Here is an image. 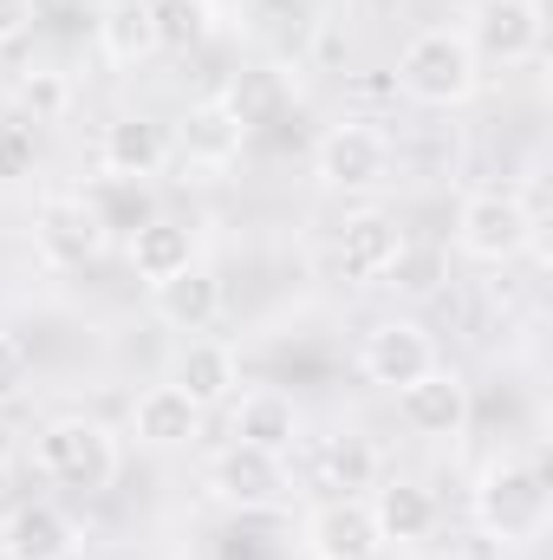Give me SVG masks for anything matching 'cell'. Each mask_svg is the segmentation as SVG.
Masks as SVG:
<instances>
[{
  "label": "cell",
  "instance_id": "1",
  "mask_svg": "<svg viewBox=\"0 0 553 560\" xmlns=\"http://www.w3.org/2000/svg\"><path fill=\"white\" fill-rule=\"evenodd\" d=\"M475 528L495 541V548H534L553 522V489L548 469L534 456H495L482 476H475Z\"/></svg>",
  "mask_w": 553,
  "mask_h": 560
},
{
  "label": "cell",
  "instance_id": "2",
  "mask_svg": "<svg viewBox=\"0 0 553 560\" xmlns=\"http://www.w3.org/2000/svg\"><path fill=\"white\" fill-rule=\"evenodd\" d=\"M398 85H404V98L430 105V112L469 105L475 85H482V66H475L462 26H423V33H411V46L398 52Z\"/></svg>",
  "mask_w": 553,
  "mask_h": 560
},
{
  "label": "cell",
  "instance_id": "3",
  "mask_svg": "<svg viewBox=\"0 0 553 560\" xmlns=\"http://www.w3.org/2000/svg\"><path fill=\"white\" fill-rule=\"evenodd\" d=\"M33 463L46 482L72 489V495H105L118 482V436L105 430L98 418H52L33 443Z\"/></svg>",
  "mask_w": 553,
  "mask_h": 560
},
{
  "label": "cell",
  "instance_id": "4",
  "mask_svg": "<svg viewBox=\"0 0 553 560\" xmlns=\"http://www.w3.org/2000/svg\"><path fill=\"white\" fill-rule=\"evenodd\" d=\"M541 235V215L528 209V196L515 189H469L462 209H456V248L482 268H508L534 248Z\"/></svg>",
  "mask_w": 553,
  "mask_h": 560
},
{
  "label": "cell",
  "instance_id": "5",
  "mask_svg": "<svg viewBox=\"0 0 553 560\" xmlns=\"http://www.w3.org/2000/svg\"><path fill=\"white\" fill-rule=\"evenodd\" d=\"M462 39L475 66H528L548 46V7L541 0H475L462 20Z\"/></svg>",
  "mask_w": 553,
  "mask_h": 560
},
{
  "label": "cell",
  "instance_id": "6",
  "mask_svg": "<svg viewBox=\"0 0 553 560\" xmlns=\"http://www.w3.org/2000/svg\"><path fill=\"white\" fill-rule=\"evenodd\" d=\"M209 489H215L222 509H242V515H274V509L293 502L286 456L255 450V443H228V450L209 463Z\"/></svg>",
  "mask_w": 553,
  "mask_h": 560
},
{
  "label": "cell",
  "instance_id": "7",
  "mask_svg": "<svg viewBox=\"0 0 553 560\" xmlns=\"http://www.w3.org/2000/svg\"><path fill=\"white\" fill-rule=\"evenodd\" d=\"M313 176L326 189H345V196H365L391 176V138L378 125H332L319 150H313Z\"/></svg>",
  "mask_w": 553,
  "mask_h": 560
},
{
  "label": "cell",
  "instance_id": "8",
  "mask_svg": "<svg viewBox=\"0 0 553 560\" xmlns=\"http://www.w3.org/2000/svg\"><path fill=\"white\" fill-rule=\"evenodd\" d=\"M105 222H98V209L85 202V196H46L39 209H33V248H39V261L46 268H85V261H98L105 255Z\"/></svg>",
  "mask_w": 553,
  "mask_h": 560
},
{
  "label": "cell",
  "instance_id": "9",
  "mask_svg": "<svg viewBox=\"0 0 553 560\" xmlns=\"http://www.w3.org/2000/svg\"><path fill=\"white\" fill-rule=\"evenodd\" d=\"M248 131H255V125L242 118V105L215 92V98H196V105L183 112L169 150H183V163H196V170H228V163H242Z\"/></svg>",
  "mask_w": 553,
  "mask_h": 560
},
{
  "label": "cell",
  "instance_id": "10",
  "mask_svg": "<svg viewBox=\"0 0 553 560\" xmlns=\"http://www.w3.org/2000/svg\"><path fill=\"white\" fill-rule=\"evenodd\" d=\"M398 418L411 423L416 436H436V443H456L462 430H469V385H462V372H449L443 359L411 378L404 392H398Z\"/></svg>",
  "mask_w": 553,
  "mask_h": 560
},
{
  "label": "cell",
  "instance_id": "11",
  "mask_svg": "<svg viewBox=\"0 0 553 560\" xmlns=\"http://www.w3.org/2000/svg\"><path fill=\"white\" fill-rule=\"evenodd\" d=\"M358 365H365L372 385L404 392L411 378H423V372L436 365V339H430L416 319H378V326L365 332V346H358Z\"/></svg>",
  "mask_w": 553,
  "mask_h": 560
},
{
  "label": "cell",
  "instance_id": "12",
  "mask_svg": "<svg viewBox=\"0 0 553 560\" xmlns=\"http://www.w3.org/2000/svg\"><path fill=\"white\" fill-rule=\"evenodd\" d=\"M306 541H313V555H326V560H378L385 555V535H378L365 495H332L326 509H313Z\"/></svg>",
  "mask_w": 553,
  "mask_h": 560
},
{
  "label": "cell",
  "instance_id": "13",
  "mask_svg": "<svg viewBox=\"0 0 553 560\" xmlns=\"http://www.w3.org/2000/svg\"><path fill=\"white\" fill-rule=\"evenodd\" d=\"M365 502H372V522H378L385 548H391V541H398V548H416V541H430L436 522H443L436 495H430L423 482H411V476H378Z\"/></svg>",
  "mask_w": 553,
  "mask_h": 560
},
{
  "label": "cell",
  "instance_id": "14",
  "mask_svg": "<svg viewBox=\"0 0 553 560\" xmlns=\"http://www.w3.org/2000/svg\"><path fill=\"white\" fill-rule=\"evenodd\" d=\"M131 436H138L143 450H183V443H196L202 436V405L183 392V385H150L138 392V405H131Z\"/></svg>",
  "mask_w": 553,
  "mask_h": 560
},
{
  "label": "cell",
  "instance_id": "15",
  "mask_svg": "<svg viewBox=\"0 0 553 560\" xmlns=\"http://www.w3.org/2000/svg\"><path fill=\"white\" fill-rule=\"evenodd\" d=\"M79 522L66 515V509H52V502H26L13 522H7V535H0V555L7 560H79Z\"/></svg>",
  "mask_w": 553,
  "mask_h": 560
},
{
  "label": "cell",
  "instance_id": "16",
  "mask_svg": "<svg viewBox=\"0 0 553 560\" xmlns=\"http://www.w3.org/2000/svg\"><path fill=\"white\" fill-rule=\"evenodd\" d=\"M404 242H411V235H404L391 215L365 209V215H352V222L339 229V268H345V280L378 287V280L391 275V261L404 255Z\"/></svg>",
  "mask_w": 553,
  "mask_h": 560
},
{
  "label": "cell",
  "instance_id": "17",
  "mask_svg": "<svg viewBox=\"0 0 553 560\" xmlns=\"http://www.w3.org/2000/svg\"><path fill=\"white\" fill-rule=\"evenodd\" d=\"M228 430H235V443H255V450L286 456V450L299 443V405H293L280 385H255V392H242V398H235Z\"/></svg>",
  "mask_w": 553,
  "mask_h": 560
},
{
  "label": "cell",
  "instance_id": "18",
  "mask_svg": "<svg viewBox=\"0 0 553 560\" xmlns=\"http://www.w3.org/2000/svg\"><path fill=\"white\" fill-rule=\"evenodd\" d=\"M150 313L169 326V332H209L215 313H222V280L209 268H183V275L156 280L150 287Z\"/></svg>",
  "mask_w": 553,
  "mask_h": 560
},
{
  "label": "cell",
  "instance_id": "19",
  "mask_svg": "<svg viewBox=\"0 0 553 560\" xmlns=\"http://www.w3.org/2000/svg\"><path fill=\"white\" fill-rule=\"evenodd\" d=\"M98 163H105V176L143 183L169 163V131L156 118H111L105 138H98Z\"/></svg>",
  "mask_w": 553,
  "mask_h": 560
},
{
  "label": "cell",
  "instance_id": "20",
  "mask_svg": "<svg viewBox=\"0 0 553 560\" xmlns=\"http://www.w3.org/2000/svg\"><path fill=\"white\" fill-rule=\"evenodd\" d=\"M169 385H183V392L209 411V405H228V398H235L242 365H235V352H228L222 339H189L183 359H176V378H169Z\"/></svg>",
  "mask_w": 553,
  "mask_h": 560
},
{
  "label": "cell",
  "instance_id": "21",
  "mask_svg": "<svg viewBox=\"0 0 553 560\" xmlns=\"http://www.w3.org/2000/svg\"><path fill=\"white\" fill-rule=\"evenodd\" d=\"M131 268H138L143 287L196 268V235H189L183 222H169V215H150L143 229H131Z\"/></svg>",
  "mask_w": 553,
  "mask_h": 560
},
{
  "label": "cell",
  "instance_id": "22",
  "mask_svg": "<svg viewBox=\"0 0 553 560\" xmlns=\"http://www.w3.org/2000/svg\"><path fill=\"white\" fill-rule=\"evenodd\" d=\"M98 52L111 66H143L156 52V20L150 0H105L98 7Z\"/></svg>",
  "mask_w": 553,
  "mask_h": 560
},
{
  "label": "cell",
  "instance_id": "23",
  "mask_svg": "<svg viewBox=\"0 0 553 560\" xmlns=\"http://www.w3.org/2000/svg\"><path fill=\"white\" fill-rule=\"evenodd\" d=\"M319 482L339 489V495H365L378 482V443L358 436V430H339L319 443Z\"/></svg>",
  "mask_w": 553,
  "mask_h": 560
},
{
  "label": "cell",
  "instance_id": "24",
  "mask_svg": "<svg viewBox=\"0 0 553 560\" xmlns=\"http://www.w3.org/2000/svg\"><path fill=\"white\" fill-rule=\"evenodd\" d=\"M13 105H20V118H33V125H59V118L72 112V79H66L59 66H33V72H20V85H13Z\"/></svg>",
  "mask_w": 553,
  "mask_h": 560
},
{
  "label": "cell",
  "instance_id": "25",
  "mask_svg": "<svg viewBox=\"0 0 553 560\" xmlns=\"http://www.w3.org/2000/svg\"><path fill=\"white\" fill-rule=\"evenodd\" d=\"M156 20V52H196L209 39V0H150Z\"/></svg>",
  "mask_w": 553,
  "mask_h": 560
},
{
  "label": "cell",
  "instance_id": "26",
  "mask_svg": "<svg viewBox=\"0 0 553 560\" xmlns=\"http://www.w3.org/2000/svg\"><path fill=\"white\" fill-rule=\"evenodd\" d=\"M85 202L98 209V222H105V229H125V235L150 222V202H143V189H138V183H125V176H105V189H92Z\"/></svg>",
  "mask_w": 553,
  "mask_h": 560
},
{
  "label": "cell",
  "instance_id": "27",
  "mask_svg": "<svg viewBox=\"0 0 553 560\" xmlns=\"http://www.w3.org/2000/svg\"><path fill=\"white\" fill-rule=\"evenodd\" d=\"M33 163H39V138H33V125H26V118H0V183L33 176Z\"/></svg>",
  "mask_w": 553,
  "mask_h": 560
},
{
  "label": "cell",
  "instance_id": "28",
  "mask_svg": "<svg viewBox=\"0 0 553 560\" xmlns=\"http://www.w3.org/2000/svg\"><path fill=\"white\" fill-rule=\"evenodd\" d=\"M436 275H443V261H436L430 248H416V242H404V255L391 261V275H385V287H404V293H430V287H436Z\"/></svg>",
  "mask_w": 553,
  "mask_h": 560
},
{
  "label": "cell",
  "instance_id": "29",
  "mask_svg": "<svg viewBox=\"0 0 553 560\" xmlns=\"http://www.w3.org/2000/svg\"><path fill=\"white\" fill-rule=\"evenodd\" d=\"M26 378H33V359H26V346H20L13 332H0V405H13V398L26 392Z\"/></svg>",
  "mask_w": 553,
  "mask_h": 560
},
{
  "label": "cell",
  "instance_id": "30",
  "mask_svg": "<svg viewBox=\"0 0 553 560\" xmlns=\"http://www.w3.org/2000/svg\"><path fill=\"white\" fill-rule=\"evenodd\" d=\"M33 26V0H0V46H13Z\"/></svg>",
  "mask_w": 553,
  "mask_h": 560
},
{
  "label": "cell",
  "instance_id": "31",
  "mask_svg": "<svg viewBox=\"0 0 553 560\" xmlns=\"http://www.w3.org/2000/svg\"><path fill=\"white\" fill-rule=\"evenodd\" d=\"M423 560H462V555H423Z\"/></svg>",
  "mask_w": 553,
  "mask_h": 560
},
{
  "label": "cell",
  "instance_id": "32",
  "mask_svg": "<svg viewBox=\"0 0 553 560\" xmlns=\"http://www.w3.org/2000/svg\"><path fill=\"white\" fill-rule=\"evenodd\" d=\"M313 560H326V555H313Z\"/></svg>",
  "mask_w": 553,
  "mask_h": 560
}]
</instances>
